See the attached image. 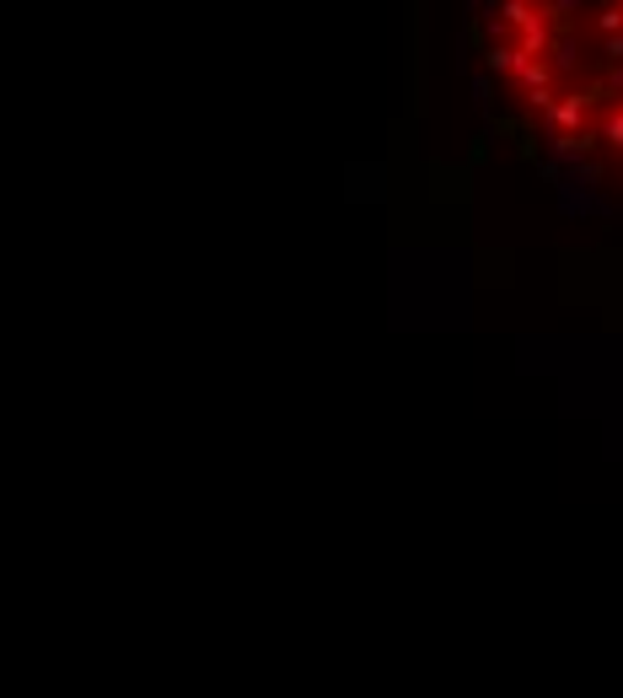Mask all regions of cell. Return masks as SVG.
<instances>
[{
	"label": "cell",
	"instance_id": "1",
	"mask_svg": "<svg viewBox=\"0 0 623 698\" xmlns=\"http://www.w3.org/2000/svg\"><path fill=\"white\" fill-rule=\"evenodd\" d=\"M484 60L527 135L623 194V0H484Z\"/></svg>",
	"mask_w": 623,
	"mask_h": 698
}]
</instances>
